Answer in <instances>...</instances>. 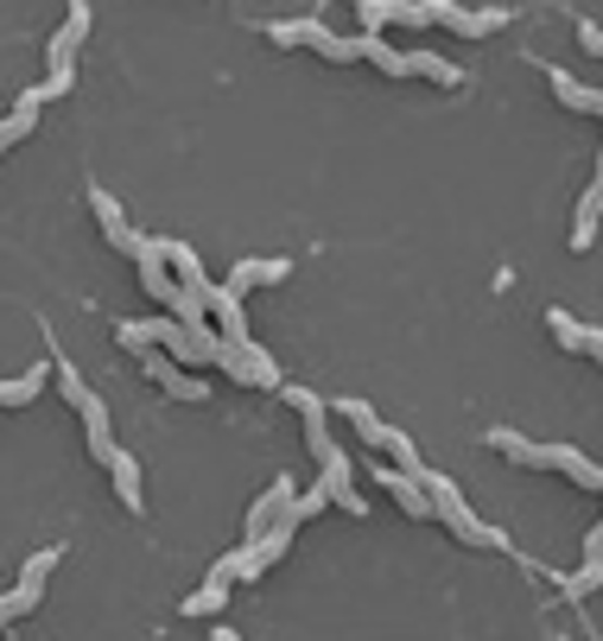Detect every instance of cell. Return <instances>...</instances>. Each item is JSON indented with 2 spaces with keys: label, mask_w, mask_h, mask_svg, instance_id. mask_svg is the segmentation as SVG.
Segmentation results:
<instances>
[{
  "label": "cell",
  "mask_w": 603,
  "mask_h": 641,
  "mask_svg": "<svg viewBox=\"0 0 603 641\" xmlns=\"http://www.w3.org/2000/svg\"><path fill=\"white\" fill-rule=\"evenodd\" d=\"M414 477L426 483V502H432V515H439V521H445V528H452L457 540H470V546H508V540H502V528H490V521H477V515L464 508V495H457L452 483L439 477V470H426V464H419Z\"/></svg>",
  "instance_id": "cell-1"
},
{
  "label": "cell",
  "mask_w": 603,
  "mask_h": 641,
  "mask_svg": "<svg viewBox=\"0 0 603 641\" xmlns=\"http://www.w3.org/2000/svg\"><path fill=\"white\" fill-rule=\"evenodd\" d=\"M419 7H426V20L452 26L457 38H490L508 26V7H457V0H419Z\"/></svg>",
  "instance_id": "cell-2"
},
{
  "label": "cell",
  "mask_w": 603,
  "mask_h": 641,
  "mask_svg": "<svg viewBox=\"0 0 603 641\" xmlns=\"http://www.w3.org/2000/svg\"><path fill=\"white\" fill-rule=\"evenodd\" d=\"M528 464H533V470H566L571 483H584V490H598V483H603V470L584 452H571V445H533Z\"/></svg>",
  "instance_id": "cell-3"
},
{
  "label": "cell",
  "mask_w": 603,
  "mask_h": 641,
  "mask_svg": "<svg viewBox=\"0 0 603 641\" xmlns=\"http://www.w3.org/2000/svg\"><path fill=\"white\" fill-rule=\"evenodd\" d=\"M204 311H217V337L235 343V349L255 337V331H248V311H242V299L229 293L223 280H210V293H204Z\"/></svg>",
  "instance_id": "cell-4"
},
{
  "label": "cell",
  "mask_w": 603,
  "mask_h": 641,
  "mask_svg": "<svg viewBox=\"0 0 603 641\" xmlns=\"http://www.w3.org/2000/svg\"><path fill=\"white\" fill-rule=\"evenodd\" d=\"M280 394H286V400L299 407V419H305V445H311V457H318L324 445H331V407H324V400H318L311 387H293V381H280Z\"/></svg>",
  "instance_id": "cell-5"
},
{
  "label": "cell",
  "mask_w": 603,
  "mask_h": 641,
  "mask_svg": "<svg viewBox=\"0 0 603 641\" xmlns=\"http://www.w3.org/2000/svg\"><path fill=\"white\" fill-rule=\"evenodd\" d=\"M134 261H140V286H147V293H152L159 305H172V293H179V280H172V267H165V242H152V235H140Z\"/></svg>",
  "instance_id": "cell-6"
},
{
  "label": "cell",
  "mask_w": 603,
  "mask_h": 641,
  "mask_svg": "<svg viewBox=\"0 0 603 641\" xmlns=\"http://www.w3.org/2000/svg\"><path fill=\"white\" fill-rule=\"evenodd\" d=\"M362 13V33H381V26H426V7L419 0H356Z\"/></svg>",
  "instance_id": "cell-7"
},
{
  "label": "cell",
  "mask_w": 603,
  "mask_h": 641,
  "mask_svg": "<svg viewBox=\"0 0 603 641\" xmlns=\"http://www.w3.org/2000/svg\"><path fill=\"white\" fill-rule=\"evenodd\" d=\"M376 483H381L387 495H394V502H401V508H407L414 521H426V515H432V502H426V483H419L414 470H394V464H376Z\"/></svg>",
  "instance_id": "cell-8"
},
{
  "label": "cell",
  "mask_w": 603,
  "mask_h": 641,
  "mask_svg": "<svg viewBox=\"0 0 603 641\" xmlns=\"http://www.w3.org/2000/svg\"><path fill=\"white\" fill-rule=\"evenodd\" d=\"M83 38H89V0H71V13H64V26L51 33V51H45V58H51V64H71Z\"/></svg>",
  "instance_id": "cell-9"
},
{
  "label": "cell",
  "mask_w": 603,
  "mask_h": 641,
  "mask_svg": "<svg viewBox=\"0 0 603 641\" xmlns=\"http://www.w3.org/2000/svg\"><path fill=\"white\" fill-rule=\"evenodd\" d=\"M546 324H553V337L566 343V349H578V356H591V362L603 356V337L591 331V324H578V318H571L566 305H553V311H546Z\"/></svg>",
  "instance_id": "cell-10"
},
{
  "label": "cell",
  "mask_w": 603,
  "mask_h": 641,
  "mask_svg": "<svg viewBox=\"0 0 603 641\" xmlns=\"http://www.w3.org/2000/svg\"><path fill=\"white\" fill-rule=\"evenodd\" d=\"M89 210H96V223H102V235H109V242L121 248V255H134V248H140V235H134V229L121 223V204H114V197H109L102 185L89 190Z\"/></svg>",
  "instance_id": "cell-11"
},
{
  "label": "cell",
  "mask_w": 603,
  "mask_h": 641,
  "mask_svg": "<svg viewBox=\"0 0 603 641\" xmlns=\"http://www.w3.org/2000/svg\"><path fill=\"white\" fill-rule=\"evenodd\" d=\"M286 273H293V261H242V267H235V273L223 280V286L235 293V299H248L255 286H280Z\"/></svg>",
  "instance_id": "cell-12"
},
{
  "label": "cell",
  "mask_w": 603,
  "mask_h": 641,
  "mask_svg": "<svg viewBox=\"0 0 603 641\" xmlns=\"http://www.w3.org/2000/svg\"><path fill=\"white\" fill-rule=\"evenodd\" d=\"M102 464H109V477H114V495H121V508H127V515H140V464L121 452V445H109V457H102Z\"/></svg>",
  "instance_id": "cell-13"
},
{
  "label": "cell",
  "mask_w": 603,
  "mask_h": 641,
  "mask_svg": "<svg viewBox=\"0 0 603 641\" xmlns=\"http://www.w3.org/2000/svg\"><path fill=\"white\" fill-rule=\"evenodd\" d=\"M38 114H45V96H38V89H26V96L13 102V114L0 121V152H7V147H20V140L33 134V127H38Z\"/></svg>",
  "instance_id": "cell-14"
},
{
  "label": "cell",
  "mask_w": 603,
  "mask_h": 641,
  "mask_svg": "<svg viewBox=\"0 0 603 641\" xmlns=\"http://www.w3.org/2000/svg\"><path fill=\"white\" fill-rule=\"evenodd\" d=\"M76 414H83V432H89V452H96V464H102V457H109V400H102V394H83V400H76Z\"/></svg>",
  "instance_id": "cell-15"
},
{
  "label": "cell",
  "mask_w": 603,
  "mask_h": 641,
  "mask_svg": "<svg viewBox=\"0 0 603 641\" xmlns=\"http://www.w3.org/2000/svg\"><path fill=\"white\" fill-rule=\"evenodd\" d=\"M546 83H553V96H559L571 114H598V109H603L598 89H591V83H578V76H566L559 64H546Z\"/></svg>",
  "instance_id": "cell-16"
},
{
  "label": "cell",
  "mask_w": 603,
  "mask_h": 641,
  "mask_svg": "<svg viewBox=\"0 0 603 641\" xmlns=\"http://www.w3.org/2000/svg\"><path fill=\"white\" fill-rule=\"evenodd\" d=\"M165 267H172V273H179V286H185V293H197V299H204V293H210V273H204V261H197V255H190L185 242H165Z\"/></svg>",
  "instance_id": "cell-17"
},
{
  "label": "cell",
  "mask_w": 603,
  "mask_h": 641,
  "mask_svg": "<svg viewBox=\"0 0 603 641\" xmlns=\"http://www.w3.org/2000/svg\"><path fill=\"white\" fill-rule=\"evenodd\" d=\"M362 58H369L376 71H387V76H407V51H394L381 33H362V38H356V64H362Z\"/></svg>",
  "instance_id": "cell-18"
},
{
  "label": "cell",
  "mask_w": 603,
  "mask_h": 641,
  "mask_svg": "<svg viewBox=\"0 0 603 641\" xmlns=\"http://www.w3.org/2000/svg\"><path fill=\"white\" fill-rule=\"evenodd\" d=\"M598 210H603V190L584 185V197H578V223H571V248H578V255L598 242Z\"/></svg>",
  "instance_id": "cell-19"
},
{
  "label": "cell",
  "mask_w": 603,
  "mask_h": 641,
  "mask_svg": "<svg viewBox=\"0 0 603 641\" xmlns=\"http://www.w3.org/2000/svg\"><path fill=\"white\" fill-rule=\"evenodd\" d=\"M407 76H426V83H439V89H457L464 71L445 64V58H432V51H407Z\"/></svg>",
  "instance_id": "cell-20"
},
{
  "label": "cell",
  "mask_w": 603,
  "mask_h": 641,
  "mask_svg": "<svg viewBox=\"0 0 603 641\" xmlns=\"http://www.w3.org/2000/svg\"><path fill=\"white\" fill-rule=\"evenodd\" d=\"M45 369H51V362H33L26 375L0 381V407H33V400H38V387H45Z\"/></svg>",
  "instance_id": "cell-21"
},
{
  "label": "cell",
  "mask_w": 603,
  "mask_h": 641,
  "mask_svg": "<svg viewBox=\"0 0 603 641\" xmlns=\"http://www.w3.org/2000/svg\"><path fill=\"white\" fill-rule=\"evenodd\" d=\"M331 414H343L349 426H356V432H362V445H376V452H381V439H387V426L376 419V407H369V400H337Z\"/></svg>",
  "instance_id": "cell-22"
},
{
  "label": "cell",
  "mask_w": 603,
  "mask_h": 641,
  "mask_svg": "<svg viewBox=\"0 0 603 641\" xmlns=\"http://www.w3.org/2000/svg\"><path fill=\"white\" fill-rule=\"evenodd\" d=\"M38 597H45V584H38V578H20V584L0 597V629H7V622H20L26 609H38Z\"/></svg>",
  "instance_id": "cell-23"
},
{
  "label": "cell",
  "mask_w": 603,
  "mask_h": 641,
  "mask_svg": "<svg viewBox=\"0 0 603 641\" xmlns=\"http://www.w3.org/2000/svg\"><path fill=\"white\" fill-rule=\"evenodd\" d=\"M286 502H293V477H280V483H273V490H267L255 508H248V540H255V533H261L267 521L280 515V508H286Z\"/></svg>",
  "instance_id": "cell-24"
},
{
  "label": "cell",
  "mask_w": 603,
  "mask_h": 641,
  "mask_svg": "<svg viewBox=\"0 0 603 641\" xmlns=\"http://www.w3.org/2000/svg\"><path fill=\"white\" fill-rule=\"evenodd\" d=\"M324 508H331V490H324V483H311V490H293V502H286V508H280V515H286V521H293V528H305V521H311V515H324Z\"/></svg>",
  "instance_id": "cell-25"
},
{
  "label": "cell",
  "mask_w": 603,
  "mask_h": 641,
  "mask_svg": "<svg viewBox=\"0 0 603 641\" xmlns=\"http://www.w3.org/2000/svg\"><path fill=\"white\" fill-rule=\"evenodd\" d=\"M223 604H229V578H223L217 566H210V584H204V591H197V597L185 604V616H217Z\"/></svg>",
  "instance_id": "cell-26"
},
{
  "label": "cell",
  "mask_w": 603,
  "mask_h": 641,
  "mask_svg": "<svg viewBox=\"0 0 603 641\" xmlns=\"http://www.w3.org/2000/svg\"><path fill=\"white\" fill-rule=\"evenodd\" d=\"M159 387H165L172 400H210V381H204V375H190V369H172V375L159 381Z\"/></svg>",
  "instance_id": "cell-27"
},
{
  "label": "cell",
  "mask_w": 603,
  "mask_h": 641,
  "mask_svg": "<svg viewBox=\"0 0 603 641\" xmlns=\"http://www.w3.org/2000/svg\"><path fill=\"white\" fill-rule=\"evenodd\" d=\"M490 452H502V457H515V464H528V439H521V432H515V426H495L490 432Z\"/></svg>",
  "instance_id": "cell-28"
},
{
  "label": "cell",
  "mask_w": 603,
  "mask_h": 641,
  "mask_svg": "<svg viewBox=\"0 0 603 641\" xmlns=\"http://www.w3.org/2000/svg\"><path fill=\"white\" fill-rule=\"evenodd\" d=\"M598 578H603V566H578L571 578H559V591L578 604V597H591V591H598Z\"/></svg>",
  "instance_id": "cell-29"
},
{
  "label": "cell",
  "mask_w": 603,
  "mask_h": 641,
  "mask_svg": "<svg viewBox=\"0 0 603 641\" xmlns=\"http://www.w3.org/2000/svg\"><path fill=\"white\" fill-rule=\"evenodd\" d=\"M71 83H76V64H51V76L38 83V96H45V102H58V96H71Z\"/></svg>",
  "instance_id": "cell-30"
},
{
  "label": "cell",
  "mask_w": 603,
  "mask_h": 641,
  "mask_svg": "<svg viewBox=\"0 0 603 641\" xmlns=\"http://www.w3.org/2000/svg\"><path fill=\"white\" fill-rule=\"evenodd\" d=\"M381 452L394 457V464H407V470H419V457H414V439H407V432H394V426H387V439H381Z\"/></svg>",
  "instance_id": "cell-31"
},
{
  "label": "cell",
  "mask_w": 603,
  "mask_h": 641,
  "mask_svg": "<svg viewBox=\"0 0 603 641\" xmlns=\"http://www.w3.org/2000/svg\"><path fill=\"white\" fill-rule=\"evenodd\" d=\"M58 394H64L71 407H76V400H83V394H89V387H83V375H76V369H71V362H64V356H58Z\"/></svg>",
  "instance_id": "cell-32"
},
{
  "label": "cell",
  "mask_w": 603,
  "mask_h": 641,
  "mask_svg": "<svg viewBox=\"0 0 603 641\" xmlns=\"http://www.w3.org/2000/svg\"><path fill=\"white\" fill-rule=\"evenodd\" d=\"M51 571H58V553H51V546H45V553H33V559H26V566H20V578H38V584H45V578H51Z\"/></svg>",
  "instance_id": "cell-33"
},
{
  "label": "cell",
  "mask_w": 603,
  "mask_h": 641,
  "mask_svg": "<svg viewBox=\"0 0 603 641\" xmlns=\"http://www.w3.org/2000/svg\"><path fill=\"white\" fill-rule=\"evenodd\" d=\"M584 566H603V533L598 528L584 533Z\"/></svg>",
  "instance_id": "cell-34"
},
{
  "label": "cell",
  "mask_w": 603,
  "mask_h": 641,
  "mask_svg": "<svg viewBox=\"0 0 603 641\" xmlns=\"http://www.w3.org/2000/svg\"><path fill=\"white\" fill-rule=\"evenodd\" d=\"M578 45H584V51H591V58H598V51H603V33H598V26H591V20H584V26H578Z\"/></svg>",
  "instance_id": "cell-35"
}]
</instances>
